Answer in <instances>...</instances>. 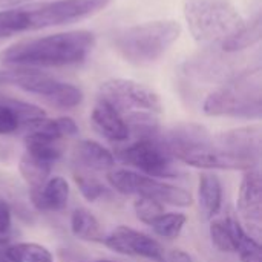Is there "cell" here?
<instances>
[{"mask_svg": "<svg viewBox=\"0 0 262 262\" xmlns=\"http://www.w3.org/2000/svg\"><path fill=\"white\" fill-rule=\"evenodd\" d=\"M94 46V32L88 29H75L17 41L8 46L0 54V58L9 68L40 71L72 68L84 63Z\"/></svg>", "mask_w": 262, "mask_h": 262, "instance_id": "obj_1", "label": "cell"}, {"mask_svg": "<svg viewBox=\"0 0 262 262\" xmlns=\"http://www.w3.org/2000/svg\"><path fill=\"white\" fill-rule=\"evenodd\" d=\"M20 129V121L12 104V98L0 100V135H9Z\"/></svg>", "mask_w": 262, "mask_h": 262, "instance_id": "obj_28", "label": "cell"}, {"mask_svg": "<svg viewBox=\"0 0 262 262\" xmlns=\"http://www.w3.org/2000/svg\"><path fill=\"white\" fill-rule=\"evenodd\" d=\"M94 262H118V261H114V259H97V261Z\"/></svg>", "mask_w": 262, "mask_h": 262, "instance_id": "obj_34", "label": "cell"}, {"mask_svg": "<svg viewBox=\"0 0 262 262\" xmlns=\"http://www.w3.org/2000/svg\"><path fill=\"white\" fill-rule=\"evenodd\" d=\"M198 204L203 218L213 220L223 207V183L215 173H203L198 181Z\"/></svg>", "mask_w": 262, "mask_h": 262, "instance_id": "obj_18", "label": "cell"}, {"mask_svg": "<svg viewBox=\"0 0 262 262\" xmlns=\"http://www.w3.org/2000/svg\"><path fill=\"white\" fill-rule=\"evenodd\" d=\"M158 137L135 140L129 146L120 149L117 152V158L146 177L157 180L177 178L178 170L173 167L175 160L161 144Z\"/></svg>", "mask_w": 262, "mask_h": 262, "instance_id": "obj_10", "label": "cell"}, {"mask_svg": "<svg viewBox=\"0 0 262 262\" xmlns=\"http://www.w3.org/2000/svg\"><path fill=\"white\" fill-rule=\"evenodd\" d=\"M236 207L243 220L241 224L247 233L259 241L262 226V180L256 167L244 172Z\"/></svg>", "mask_w": 262, "mask_h": 262, "instance_id": "obj_13", "label": "cell"}, {"mask_svg": "<svg viewBox=\"0 0 262 262\" xmlns=\"http://www.w3.org/2000/svg\"><path fill=\"white\" fill-rule=\"evenodd\" d=\"M72 158L78 169L88 172H109L115 167V155L92 140L78 141L74 147Z\"/></svg>", "mask_w": 262, "mask_h": 262, "instance_id": "obj_17", "label": "cell"}, {"mask_svg": "<svg viewBox=\"0 0 262 262\" xmlns=\"http://www.w3.org/2000/svg\"><path fill=\"white\" fill-rule=\"evenodd\" d=\"M134 212L138 221H141L143 224L152 226L164 213V206L152 198L137 196L134 203Z\"/></svg>", "mask_w": 262, "mask_h": 262, "instance_id": "obj_26", "label": "cell"}, {"mask_svg": "<svg viewBox=\"0 0 262 262\" xmlns=\"http://www.w3.org/2000/svg\"><path fill=\"white\" fill-rule=\"evenodd\" d=\"M74 181H75L80 193L83 195V198H86L91 203L98 201V200L111 195L109 189L101 181H98L95 177L89 175L88 170H81V169L75 170L74 172Z\"/></svg>", "mask_w": 262, "mask_h": 262, "instance_id": "obj_24", "label": "cell"}, {"mask_svg": "<svg viewBox=\"0 0 262 262\" xmlns=\"http://www.w3.org/2000/svg\"><path fill=\"white\" fill-rule=\"evenodd\" d=\"M11 244H0V262H15L14 259L9 258L8 255V247Z\"/></svg>", "mask_w": 262, "mask_h": 262, "instance_id": "obj_33", "label": "cell"}, {"mask_svg": "<svg viewBox=\"0 0 262 262\" xmlns=\"http://www.w3.org/2000/svg\"><path fill=\"white\" fill-rule=\"evenodd\" d=\"M239 262H262V249H252V250H241L238 252Z\"/></svg>", "mask_w": 262, "mask_h": 262, "instance_id": "obj_31", "label": "cell"}, {"mask_svg": "<svg viewBox=\"0 0 262 262\" xmlns=\"http://www.w3.org/2000/svg\"><path fill=\"white\" fill-rule=\"evenodd\" d=\"M91 121L95 130L109 141L123 143L130 138L124 117L101 98H97V103L94 104Z\"/></svg>", "mask_w": 262, "mask_h": 262, "instance_id": "obj_15", "label": "cell"}, {"mask_svg": "<svg viewBox=\"0 0 262 262\" xmlns=\"http://www.w3.org/2000/svg\"><path fill=\"white\" fill-rule=\"evenodd\" d=\"M0 84L15 86L43 98L57 109H74L83 103V92L72 83L58 80L40 69L9 68L0 71Z\"/></svg>", "mask_w": 262, "mask_h": 262, "instance_id": "obj_6", "label": "cell"}, {"mask_svg": "<svg viewBox=\"0 0 262 262\" xmlns=\"http://www.w3.org/2000/svg\"><path fill=\"white\" fill-rule=\"evenodd\" d=\"M107 183L121 195L152 198L163 206L189 207L193 203V196L189 190L129 169H111L107 172Z\"/></svg>", "mask_w": 262, "mask_h": 262, "instance_id": "obj_7", "label": "cell"}, {"mask_svg": "<svg viewBox=\"0 0 262 262\" xmlns=\"http://www.w3.org/2000/svg\"><path fill=\"white\" fill-rule=\"evenodd\" d=\"M255 64H259V61L249 63L244 61L243 57H238V54L206 49L203 54L189 58L181 66V74L190 81L216 84V88H220Z\"/></svg>", "mask_w": 262, "mask_h": 262, "instance_id": "obj_8", "label": "cell"}, {"mask_svg": "<svg viewBox=\"0 0 262 262\" xmlns=\"http://www.w3.org/2000/svg\"><path fill=\"white\" fill-rule=\"evenodd\" d=\"M115 107L123 117L137 112L160 115L163 103L160 95L143 83L129 78H111L100 84L98 97Z\"/></svg>", "mask_w": 262, "mask_h": 262, "instance_id": "obj_9", "label": "cell"}, {"mask_svg": "<svg viewBox=\"0 0 262 262\" xmlns=\"http://www.w3.org/2000/svg\"><path fill=\"white\" fill-rule=\"evenodd\" d=\"M12 226V210L11 206L0 198V230L2 232H11Z\"/></svg>", "mask_w": 262, "mask_h": 262, "instance_id": "obj_29", "label": "cell"}, {"mask_svg": "<svg viewBox=\"0 0 262 262\" xmlns=\"http://www.w3.org/2000/svg\"><path fill=\"white\" fill-rule=\"evenodd\" d=\"M164 262H193V259L187 252L181 249H175L164 255Z\"/></svg>", "mask_w": 262, "mask_h": 262, "instance_id": "obj_30", "label": "cell"}, {"mask_svg": "<svg viewBox=\"0 0 262 262\" xmlns=\"http://www.w3.org/2000/svg\"><path fill=\"white\" fill-rule=\"evenodd\" d=\"M71 232L72 235L86 243H101L104 238L100 221L86 209H75L71 215Z\"/></svg>", "mask_w": 262, "mask_h": 262, "instance_id": "obj_20", "label": "cell"}, {"mask_svg": "<svg viewBox=\"0 0 262 262\" xmlns=\"http://www.w3.org/2000/svg\"><path fill=\"white\" fill-rule=\"evenodd\" d=\"M209 117L259 120L262 114L261 64H255L226 84L213 89L203 101Z\"/></svg>", "mask_w": 262, "mask_h": 262, "instance_id": "obj_5", "label": "cell"}, {"mask_svg": "<svg viewBox=\"0 0 262 262\" xmlns=\"http://www.w3.org/2000/svg\"><path fill=\"white\" fill-rule=\"evenodd\" d=\"M209 233H210V239L213 243V246L223 252V253H236V246L235 241L232 238V233L226 224L224 220H216L210 223L209 227Z\"/></svg>", "mask_w": 262, "mask_h": 262, "instance_id": "obj_27", "label": "cell"}, {"mask_svg": "<svg viewBox=\"0 0 262 262\" xmlns=\"http://www.w3.org/2000/svg\"><path fill=\"white\" fill-rule=\"evenodd\" d=\"M184 18L196 43L227 54L246 23L229 0H186Z\"/></svg>", "mask_w": 262, "mask_h": 262, "instance_id": "obj_3", "label": "cell"}, {"mask_svg": "<svg viewBox=\"0 0 262 262\" xmlns=\"http://www.w3.org/2000/svg\"><path fill=\"white\" fill-rule=\"evenodd\" d=\"M29 0H0V11L2 9H8V8H14L23 3H28Z\"/></svg>", "mask_w": 262, "mask_h": 262, "instance_id": "obj_32", "label": "cell"}, {"mask_svg": "<svg viewBox=\"0 0 262 262\" xmlns=\"http://www.w3.org/2000/svg\"><path fill=\"white\" fill-rule=\"evenodd\" d=\"M262 134L259 126H244L227 132H221L213 144L223 150L232 152L239 157L252 158L259 161L261 155Z\"/></svg>", "mask_w": 262, "mask_h": 262, "instance_id": "obj_14", "label": "cell"}, {"mask_svg": "<svg viewBox=\"0 0 262 262\" xmlns=\"http://www.w3.org/2000/svg\"><path fill=\"white\" fill-rule=\"evenodd\" d=\"M69 195H71L69 184L60 175L49 177L41 187L29 190L31 203L38 212L64 210L69 203Z\"/></svg>", "mask_w": 262, "mask_h": 262, "instance_id": "obj_16", "label": "cell"}, {"mask_svg": "<svg viewBox=\"0 0 262 262\" xmlns=\"http://www.w3.org/2000/svg\"><path fill=\"white\" fill-rule=\"evenodd\" d=\"M112 0H51L23 3L0 11V38L84 20Z\"/></svg>", "mask_w": 262, "mask_h": 262, "instance_id": "obj_2", "label": "cell"}, {"mask_svg": "<svg viewBox=\"0 0 262 262\" xmlns=\"http://www.w3.org/2000/svg\"><path fill=\"white\" fill-rule=\"evenodd\" d=\"M2 98H5V97H3V95H2V94H0V100H2Z\"/></svg>", "mask_w": 262, "mask_h": 262, "instance_id": "obj_35", "label": "cell"}, {"mask_svg": "<svg viewBox=\"0 0 262 262\" xmlns=\"http://www.w3.org/2000/svg\"><path fill=\"white\" fill-rule=\"evenodd\" d=\"M261 12H259V6H258L255 9V12L250 15V18L246 20L241 34L236 37V40L230 46L229 54H238L244 49L252 48L253 45H256L261 40Z\"/></svg>", "mask_w": 262, "mask_h": 262, "instance_id": "obj_22", "label": "cell"}, {"mask_svg": "<svg viewBox=\"0 0 262 262\" xmlns=\"http://www.w3.org/2000/svg\"><path fill=\"white\" fill-rule=\"evenodd\" d=\"M177 161L206 170H243V172L255 169L259 163L256 160L239 157L232 152L223 150L216 147L213 143L184 150L177 157Z\"/></svg>", "mask_w": 262, "mask_h": 262, "instance_id": "obj_12", "label": "cell"}, {"mask_svg": "<svg viewBox=\"0 0 262 262\" xmlns=\"http://www.w3.org/2000/svg\"><path fill=\"white\" fill-rule=\"evenodd\" d=\"M25 147H26L25 154H28L40 161L49 163V164L57 163L63 155L58 140H54L38 130H34V129L28 130V134L25 137Z\"/></svg>", "mask_w": 262, "mask_h": 262, "instance_id": "obj_19", "label": "cell"}, {"mask_svg": "<svg viewBox=\"0 0 262 262\" xmlns=\"http://www.w3.org/2000/svg\"><path fill=\"white\" fill-rule=\"evenodd\" d=\"M18 170H20L21 178L25 180V183L29 186V190H31V189L41 187L48 181V178L51 177L52 164L40 161V160L25 154L20 158Z\"/></svg>", "mask_w": 262, "mask_h": 262, "instance_id": "obj_21", "label": "cell"}, {"mask_svg": "<svg viewBox=\"0 0 262 262\" xmlns=\"http://www.w3.org/2000/svg\"><path fill=\"white\" fill-rule=\"evenodd\" d=\"M181 25L175 20H154L117 29L111 43L121 58L135 66L158 61L180 38Z\"/></svg>", "mask_w": 262, "mask_h": 262, "instance_id": "obj_4", "label": "cell"}, {"mask_svg": "<svg viewBox=\"0 0 262 262\" xmlns=\"http://www.w3.org/2000/svg\"><path fill=\"white\" fill-rule=\"evenodd\" d=\"M186 223H187V216L184 213H180V212L166 213L164 212L150 227L158 236L164 239H177L181 235Z\"/></svg>", "mask_w": 262, "mask_h": 262, "instance_id": "obj_25", "label": "cell"}, {"mask_svg": "<svg viewBox=\"0 0 262 262\" xmlns=\"http://www.w3.org/2000/svg\"><path fill=\"white\" fill-rule=\"evenodd\" d=\"M101 243L109 250L124 256H137L154 262H164L166 252L157 239L126 226H120L114 229L109 235H104Z\"/></svg>", "mask_w": 262, "mask_h": 262, "instance_id": "obj_11", "label": "cell"}, {"mask_svg": "<svg viewBox=\"0 0 262 262\" xmlns=\"http://www.w3.org/2000/svg\"><path fill=\"white\" fill-rule=\"evenodd\" d=\"M8 255L15 262H54L52 253L35 243H17L8 247Z\"/></svg>", "mask_w": 262, "mask_h": 262, "instance_id": "obj_23", "label": "cell"}]
</instances>
